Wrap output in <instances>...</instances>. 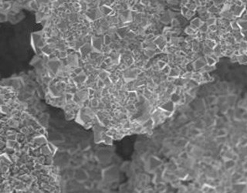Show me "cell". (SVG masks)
I'll return each instance as SVG.
<instances>
[{
  "mask_svg": "<svg viewBox=\"0 0 247 193\" xmlns=\"http://www.w3.org/2000/svg\"><path fill=\"white\" fill-rule=\"evenodd\" d=\"M192 24H193L194 26H196V27H199V26H202V25H200L201 24L200 20H199V19H195V20L192 21Z\"/></svg>",
  "mask_w": 247,
  "mask_h": 193,
  "instance_id": "cell-1",
  "label": "cell"
},
{
  "mask_svg": "<svg viewBox=\"0 0 247 193\" xmlns=\"http://www.w3.org/2000/svg\"><path fill=\"white\" fill-rule=\"evenodd\" d=\"M158 67H159V68H160V69L162 70L163 68L165 67L166 64H165V63H164L163 61H159V62L158 63Z\"/></svg>",
  "mask_w": 247,
  "mask_h": 193,
  "instance_id": "cell-2",
  "label": "cell"
},
{
  "mask_svg": "<svg viewBox=\"0 0 247 193\" xmlns=\"http://www.w3.org/2000/svg\"><path fill=\"white\" fill-rule=\"evenodd\" d=\"M187 33H188V34H192L193 33V29H191V28H187Z\"/></svg>",
  "mask_w": 247,
  "mask_h": 193,
  "instance_id": "cell-3",
  "label": "cell"
}]
</instances>
